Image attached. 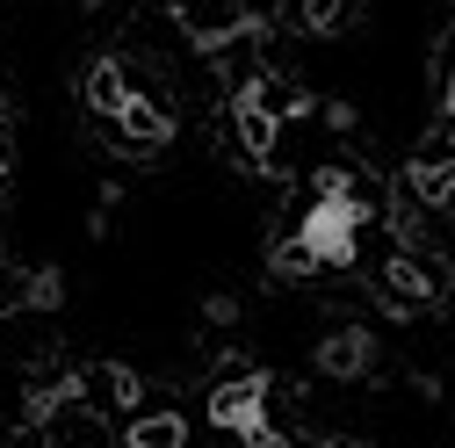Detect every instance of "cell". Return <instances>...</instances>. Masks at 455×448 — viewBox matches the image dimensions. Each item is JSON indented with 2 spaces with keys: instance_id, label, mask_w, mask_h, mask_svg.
<instances>
[{
  "instance_id": "obj_2",
  "label": "cell",
  "mask_w": 455,
  "mask_h": 448,
  "mask_svg": "<svg viewBox=\"0 0 455 448\" xmlns=\"http://www.w3.org/2000/svg\"><path fill=\"white\" fill-rule=\"evenodd\" d=\"M347 8H355V0H311V8H304V15H311V22L325 29V22H339V15H347Z\"/></svg>"
},
{
  "instance_id": "obj_1",
  "label": "cell",
  "mask_w": 455,
  "mask_h": 448,
  "mask_svg": "<svg viewBox=\"0 0 455 448\" xmlns=\"http://www.w3.org/2000/svg\"><path fill=\"white\" fill-rule=\"evenodd\" d=\"M362 224H369V210H362L347 188H339V181H325L318 203L297 217L290 260H297V268H347V260L362 253Z\"/></svg>"
}]
</instances>
